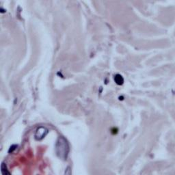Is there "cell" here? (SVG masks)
I'll use <instances>...</instances> for the list:
<instances>
[{"mask_svg": "<svg viewBox=\"0 0 175 175\" xmlns=\"http://www.w3.org/2000/svg\"><path fill=\"white\" fill-rule=\"evenodd\" d=\"M47 133H48V129H47L45 127H40L37 129L36 133H35V138L37 140H41L45 137Z\"/></svg>", "mask_w": 175, "mask_h": 175, "instance_id": "obj_2", "label": "cell"}, {"mask_svg": "<svg viewBox=\"0 0 175 175\" xmlns=\"http://www.w3.org/2000/svg\"><path fill=\"white\" fill-rule=\"evenodd\" d=\"M56 151L58 156L62 160H66L69 152V146L66 139L63 137H60L58 139L56 146Z\"/></svg>", "mask_w": 175, "mask_h": 175, "instance_id": "obj_1", "label": "cell"}, {"mask_svg": "<svg viewBox=\"0 0 175 175\" xmlns=\"http://www.w3.org/2000/svg\"><path fill=\"white\" fill-rule=\"evenodd\" d=\"M1 172L3 174H10V172L7 169V166L4 163H2L1 165Z\"/></svg>", "mask_w": 175, "mask_h": 175, "instance_id": "obj_4", "label": "cell"}, {"mask_svg": "<svg viewBox=\"0 0 175 175\" xmlns=\"http://www.w3.org/2000/svg\"><path fill=\"white\" fill-rule=\"evenodd\" d=\"M114 81L118 85H123L124 83V79L123 76L120 75V74H116L114 76Z\"/></svg>", "mask_w": 175, "mask_h": 175, "instance_id": "obj_3", "label": "cell"}]
</instances>
